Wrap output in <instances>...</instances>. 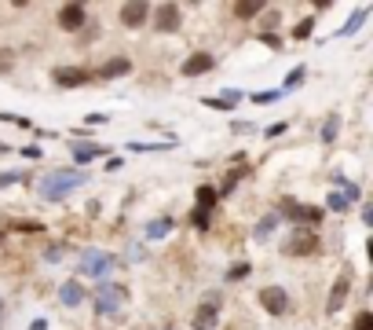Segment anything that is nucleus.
<instances>
[{"label":"nucleus","instance_id":"25","mask_svg":"<svg viewBox=\"0 0 373 330\" xmlns=\"http://www.w3.org/2000/svg\"><path fill=\"white\" fill-rule=\"evenodd\" d=\"M333 184L340 187V195H344L348 202H359V187L351 184V180H344V176H333Z\"/></svg>","mask_w":373,"mask_h":330},{"label":"nucleus","instance_id":"9","mask_svg":"<svg viewBox=\"0 0 373 330\" xmlns=\"http://www.w3.org/2000/svg\"><path fill=\"white\" fill-rule=\"evenodd\" d=\"M51 78H55L59 89H81V84H88V70H81V67H55V70H51Z\"/></svg>","mask_w":373,"mask_h":330},{"label":"nucleus","instance_id":"26","mask_svg":"<svg viewBox=\"0 0 373 330\" xmlns=\"http://www.w3.org/2000/svg\"><path fill=\"white\" fill-rule=\"evenodd\" d=\"M190 228H194V231H209V213L194 209V213H190Z\"/></svg>","mask_w":373,"mask_h":330},{"label":"nucleus","instance_id":"29","mask_svg":"<svg viewBox=\"0 0 373 330\" xmlns=\"http://www.w3.org/2000/svg\"><path fill=\"white\" fill-rule=\"evenodd\" d=\"M348 206H351V202L340 195V191H333V195H329V209H333V213H344Z\"/></svg>","mask_w":373,"mask_h":330},{"label":"nucleus","instance_id":"38","mask_svg":"<svg viewBox=\"0 0 373 330\" xmlns=\"http://www.w3.org/2000/svg\"><path fill=\"white\" fill-rule=\"evenodd\" d=\"M282 132H285V121H274L268 129V140H274V136H282Z\"/></svg>","mask_w":373,"mask_h":330},{"label":"nucleus","instance_id":"15","mask_svg":"<svg viewBox=\"0 0 373 330\" xmlns=\"http://www.w3.org/2000/svg\"><path fill=\"white\" fill-rule=\"evenodd\" d=\"M129 70H132V62L125 59V56H117V59H110V62H103L99 78H106V81H110V78H125Z\"/></svg>","mask_w":373,"mask_h":330},{"label":"nucleus","instance_id":"33","mask_svg":"<svg viewBox=\"0 0 373 330\" xmlns=\"http://www.w3.org/2000/svg\"><path fill=\"white\" fill-rule=\"evenodd\" d=\"M15 67V51H0V73H8Z\"/></svg>","mask_w":373,"mask_h":330},{"label":"nucleus","instance_id":"18","mask_svg":"<svg viewBox=\"0 0 373 330\" xmlns=\"http://www.w3.org/2000/svg\"><path fill=\"white\" fill-rule=\"evenodd\" d=\"M274 228H279V213H268V217L257 224V231H253V239H257V242H268Z\"/></svg>","mask_w":373,"mask_h":330},{"label":"nucleus","instance_id":"14","mask_svg":"<svg viewBox=\"0 0 373 330\" xmlns=\"http://www.w3.org/2000/svg\"><path fill=\"white\" fill-rule=\"evenodd\" d=\"M348 290H351V283L344 279V275H340V279L333 283V294H329V301H326V312H329V316L344 308V301H348Z\"/></svg>","mask_w":373,"mask_h":330},{"label":"nucleus","instance_id":"20","mask_svg":"<svg viewBox=\"0 0 373 330\" xmlns=\"http://www.w3.org/2000/svg\"><path fill=\"white\" fill-rule=\"evenodd\" d=\"M366 15H370V8H355V15H351V19H348V26L340 30V37H355V34H359V26L366 23Z\"/></svg>","mask_w":373,"mask_h":330},{"label":"nucleus","instance_id":"2","mask_svg":"<svg viewBox=\"0 0 373 330\" xmlns=\"http://www.w3.org/2000/svg\"><path fill=\"white\" fill-rule=\"evenodd\" d=\"M114 264H117V261H114L106 250H81L77 275H81V279H103V275H110Z\"/></svg>","mask_w":373,"mask_h":330},{"label":"nucleus","instance_id":"27","mask_svg":"<svg viewBox=\"0 0 373 330\" xmlns=\"http://www.w3.org/2000/svg\"><path fill=\"white\" fill-rule=\"evenodd\" d=\"M15 231H23V235H40V231H44V224H37V220H18Z\"/></svg>","mask_w":373,"mask_h":330},{"label":"nucleus","instance_id":"8","mask_svg":"<svg viewBox=\"0 0 373 330\" xmlns=\"http://www.w3.org/2000/svg\"><path fill=\"white\" fill-rule=\"evenodd\" d=\"M146 15H151V4H143V0L121 4V26H125V30H140V26L146 23Z\"/></svg>","mask_w":373,"mask_h":330},{"label":"nucleus","instance_id":"4","mask_svg":"<svg viewBox=\"0 0 373 330\" xmlns=\"http://www.w3.org/2000/svg\"><path fill=\"white\" fill-rule=\"evenodd\" d=\"M121 305H125V286H117V283H103L99 290H95V312H99L103 319H106V316H114Z\"/></svg>","mask_w":373,"mask_h":330},{"label":"nucleus","instance_id":"6","mask_svg":"<svg viewBox=\"0 0 373 330\" xmlns=\"http://www.w3.org/2000/svg\"><path fill=\"white\" fill-rule=\"evenodd\" d=\"M260 305L268 316H285L290 312V294L282 290V286H263L260 290Z\"/></svg>","mask_w":373,"mask_h":330},{"label":"nucleus","instance_id":"39","mask_svg":"<svg viewBox=\"0 0 373 330\" xmlns=\"http://www.w3.org/2000/svg\"><path fill=\"white\" fill-rule=\"evenodd\" d=\"M260 40H263V45H271V48H279V45H282V40L274 37V34H260Z\"/></svg>","mask_w":373,"mask_h":330},{"label":"nucleus","instance_id":"19","mask_svg":"<svg viewBox=\"0 0 373 330\" xmlns=\"http://www.w3.org/2000/svg\"><path fill=\"white\" fill-rule=\"evenodd\" d=\"M168 231H172V217H157L146 224V239H165Z\"/></svg>","mask_w":373,"mask_h":330},{"label":"nucleus","instance_id":"16","mask_svg":"<svg viewBox=\"0 0 373 330\" xmlns=\"http://www.w3.org/2000/svg\"><path fill=\"white\" fill-rule=\"evenodd\" d=\"M194 202H198L194 209H201V213H212V209H216V202H220V195H216V187L201 184V187H198V195H194Z\"/></svg>","mask_w":373,"mask_h":330},{"label":"nucleus","instance_id":"23","mask_svg":"<svg viewBox=\"0 0 373 330\" xmlns=\"http://www.w3.org/2000/svg\"><path fill=\"white\" fill-rule=\"evenodd\" d=\"M337 132H340V114H329L326 125H322V143H333Z\"/></svg>","mask_w":373,"mask_h":330},{"label":"nucleus","instance_id":"34","mask_svg":"<svg viewBox=\"0 0 373 330\" xmlns=\"http://www.w3.org/2000/svg\"><path fill=\"white\" fill-rule=\"evenodd\" d=\"M274 99H279V92H257V95H253V103H260V106H268Z\"/></svg>","mask_w":373,"mask_h":330},{"label":"nucleus","instance_id":"36","mask_svg":"<svg viewBox=\"0 0 373 330\" xmlns=\"http://www.w3.org/2000/svg\"><path fill=\"white\" fill-rule=\"evenodd\" d=\"M0 121H12V125H18V129H29V121L18 118V114H0Z\"/></svg>","mask_w":373,"mask_h":330},{"label":"nucleus","instance_id":"1","mask_svg":"<svg viewBox=\"0 0 373 330\" xmlns=\"http://www.w3.org/2000/svg\"><path fill=\"white\" fill-rule=\"evenodd\" d=\"M81 184H88V173H81V169H55V173H48L40 180V195H44V202H62Z\"/></svg>","mask_w":373,"mask_h":330},{"label":"nucleus","instance_id":"24","mask_svg":"<svg viewBox=\"0 0 373 330\" xmlns=\"http://www.w3.org/2000/svg\"><path fill=\"white\" fill-rule=\"evenodd\" d=\"M260 0H245V4H234V15H238V19H257L260 15Z\"/></svg>","mask_w":373,"mask_h":330},{"label":"nucleus","instance_id":"30","mask_svg":"<svg viewBox=\"0 0 373 330\" xmlns=\"http://www.w3.org/2000/svg\"><path fill=\"white\" fill-rule=\"evenodd\" d=\"M62 253H66V246H48V250H44V261H48V264H59Z\"/></svg>","mask_w":373,"mask_h":330},{"label":"nucleus","instance_id":"21","mask_svg":"<svg viewBox=\"0 0 373 330\" xmlns=\"http://www.w3.org/2000/svg\"><path fill=\"white\" fill-rule=\"evenodd\" d=\"M242 176H245V169H231V173L223 176V184L216 187V195H231V191L238 187V180H242Z\"/></svg>","mask_w":373,"mask_h":330},{"label":"nucleus","instance_id":"35","mask_svg":"<svg viewBox=\"0 0 373 330\" xmlns=\"http://www.w3.org/2000/svg\"><path fill=\"white\" fill-rule=\"evenodd\" d=\"M205 106H212V110H227V114L234 110V106H231V103H223L220 95H212V99H205Z\"/></svg>","mask_w":373,"mask_h":330},{"label":"nucleus","instance_id":"42","mask_svg":"<svg viewBox=\"0 0 373 330\" xmlns=\"http://www.w3.org/2000/svg\"><path fill=\"white\" fill-rule=\"evenodd\" d=\"M4 151H8V147H4V143H0V154H4Z\"/></svg>","mask_w":373,"mask_h":330},{"label":"nucleus","instance_id":"37","mask_svg":"<svg viewBox=\"0 0 373 330\" xmlns=\"http://www.w3.org/2000/svg\"><path fill=\"white\" fill-rule=\"evenodd\" d=\"M245 275H249V264H238V268L227 272V279H245Z\"/></svg>","mask_w":373,"mask_h":330},{"label":"nucleus","instance_id":"7","mask_svg":"<svg viewBox=\"0 0 373 330\" xmlns=\"http://www.w3.org/2000/svg\"><path fill=\"white\" fill-rule=\"evenodd\" d=\"M154 30L157 34H176L179 30V4H157L154 8Z\"/></svg>","mask_w":373,"mask_h":330},{"label":"nucleus","instance_id":"5","mask_svg":"<svg viewBox=\"0 0 373 330\" xmlns=\"http://www.w3.org/2000/svg\"><path fill=\"white\" fill-rule=\"evenodd\" d=\"M290 257H311V253L318 250V235L311 228H296L290 239H285V246H282Z\"/></svg>","mask_w":373,"mask_h":330},{"label":"nucleus","instance_id":"31","mask_svg":"<svg viewBox=\"0 0 373 330\" xmlns=\"http://www.w3.org/2000/svg\"><path fill=\"white\" fill-rule=\"evenodd\" d=\"M26 180V173H4L0 176V187H12V184H23Z\"/></svg>","mask_w":373,"mask_h":330},{"label":"nucleus","instance_id":"40","mask_svg":"<svg viewBox=\"0 0 373 330\" xmlns=\"http://www.w3.org/2000/svg\"><path fill=\"white\" fill-rule=\"evenodd\" d=\"M110 118H106V114H88V125H106Z\"/></svg>","mask_w":373,"mask_h":330},{"label":"nucleus","instance_id":"11","mask_svg":"<svg viewBox=\"0 0 373 330\" xmlns=\"http://www.w3.org/2000/svg\"><path fill=\"white\" fill-rule=\"evenodd\" d=\"M212 67H216V59H212L209 51H194L190 59H183L179 70H183V78H201V73H209Z\"/></svg>","mask_w":373,"mask_h":330},{"label":"nucleus","instance_id":"28","mask_svg":"<svg viewBox=\"0 0 373 330\" xmlns=\"http://www.w3.org/2000/svg\"><path fill=\"white\" fill-rule=\"evenodd\" d=\"M311 30H315V19H304V23H296L293 37H296V40H307V37H311Z\"/></svg>","mask_w":373,"mask_h":330},{"label":"nucleus","instance_id":"3","mask_svg":"<svg viewBox=\"0 0 373 330\" xmlns=\"http://www.w3.org/2000/svg\"><path fill=\"white\" fill-rule=\"evenodd\" d=\"M279 217L293 220L296 228H304V224H318V220H322V209H318V206H300L296 198H285L282 209H279Z\"/></svg>","mask_w":373,"mask_h":330},{"label":"nucleus","instance_id":"22","mask_svg":"<svg viewBox=\"0 0 373 330\" xmlns=\"http://www.w3.org/2000/svg\"><path fill=\"white\" fill-rule=\"evenodd\" d=\"M304 78H307V67H293L290 73H285V81H282V92H293Z\"/></svg>","mask_w":373,"mask_h":330},{"label":"nucleus","instance_id":"13","mask_svg":"<svg viewBox=\"0 0 373 330\" xmlns=\"http://www.w3.org/2000/svg\"><path fill=\"white\" fill-rule=\"evenodd\" d=\"M59 301L66 305V308H77V305L84 301V286H81V279L62 283V286H59Z\"/></svg>","mask_w":373,"mask_h":330},{"label":"nucleus","instance_id":"12","mask_svg":"<svg viewBox=\"0 0 373 330\" xmlns=\"http://www.w3.org/2000/svg\"><path fill=\"white\" fill-rule=\"evenodd\" d=\"M216 316H220V301L212 297V301L198 305V312H194V319H190V327H194V330H212V327H216Z\"/></svg>","mask_w":373,"mask_h":330},{"label":"nucleus","instance_id":"32","mask_svg":"<svg viewBox=\"0 0 373 330\" xmlns=\"http://www.w3.org/2000/svg\"><path fill=\"white\" fill-rule=\"evenodd\" d=\"M355 330H373V316L370 312H359L355 316Z\"/></svg>","mask_w":373,"mask_h":330},{"label":"nucleus","instance_id":"41","mask_svg":"<svg viewBox=\"0 0 373 330\" xmlns=\"http://www.w3.org/2000/svg\"><path fill=\"white\" fill-rule=\"evenodd\" d=\"M29 330H48V323H44V319H34V323H29Z\"/></svg>","mask_w":373,"mask_h":330},{"label":"nucleus","instance_id":"10","mask_svg":"<svg viewBox=\"0 0 373 330\" xmlns=\"http://www.w3.org/2000/svg\"><path fill=\"white\" fill-rule=\"evenodd\" d=\"M84 19H88L84 4H62L59 8V26L66 30V34H77V30L84 26Z\"/></svg>","mask_w":373,"mask_h":330},{"label":"nucleus","instance_id":"17","mask_svg":"<svg viewBox=\"0 0 373 330\" xmlns=\"http://www.w3.org/2000/svg\"><path fill=\"white\" fill-rule=\"evenodd\" d=\"M99 154H103V147H95V143H84V147H81V143H73V162H77L81 169L88 165L92 158H99Z\"/></svg>","mask_w":373,"mask_h":330}]
</instances>
